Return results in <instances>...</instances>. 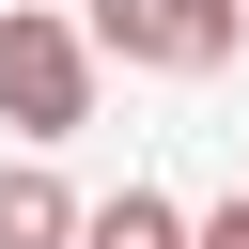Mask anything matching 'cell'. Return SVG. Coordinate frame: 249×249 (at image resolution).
I'll return each instance as SVG.
<instances>
[{
	"label": "cell",
	"mask_w": 249,
	"mask_h": 249,
	"mask_svg": "<svg viewBox=\"0 0 249 249\" xmlns=\"http://www.w3.org/2000/svg\"><path fill=\"white\" fill-rule=\"evenodd\" d=\"M187 249H249V187H233L218 218H187Z\"/></svg>",
	"instance_id": "5"
},
{
	"label": "cell",
	"mask_w": 249,
	"mask_h": 249,
	"mask_svg": "<svg viewBox=\"0 0 249 249\" xmlns=\"http://www.w3.org/2000/svg\"><path fill=\"white\" fill-rule=\"evenodd\" d=\"M78 249H187V218L156 187H109V202H78Z\"/></svg>",
	"instance_id": "4"
},
{
	"label": "cell",
	"mask_w": 249,
	"mask_h": 249,
	"mask_svg": "<svg viewBox=\"0 0 249 249\" xmlns=\"http://www.w3.org/2000/svg\"><path fill=\"white\" fill-rule=\"evenodd\" d=\"M0 124H16V140H78V124H93V47H78V16L0 0Z\"/></svg>",
	"instance_id": "1"
},
{
	"label": "cell",
	"mask_w": 249,
	"mask_h": 249,
	"mask_svg": "<svg viewBox=\"0 0 249 249\" xmlns=\"http://www.w3.org/2000/svg\"><path fill=\"white\" fill-rule=\"evenodd\" d=\"M233 31H249V0H93V16H78V47L156 62V78H218Z\"/></svg>",
	"instance_id": "2"
},
{
	"label": "cell",
	"mask_w": 249,
	"mask_h": 249,
	"mask_svg": "<svg viewBox=\"0 0 249 249\" xmlns=\"http://www.w3.org/2000/svg\"><path fill=\"white\" fill-rule=\"evenodd\" d=\"M0 249H78V202H62V171H0Z\"/></svg>",
	"instance_id": "3"
}]
</instances>
